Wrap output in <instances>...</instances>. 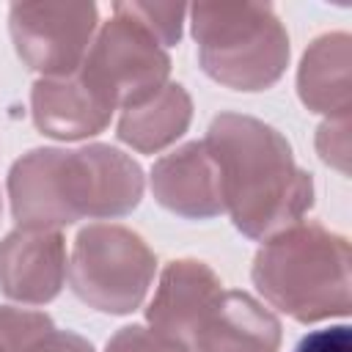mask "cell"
Returning <instances> with one entry per match:
<instances>
[{
	"instance_id": "obj_1",
	"label": "cell",
	"mask_w": 352,
	"mask_h": 352,
	"mask_svg": "<svg viewBox=\"0 0 352 352\" xmlns=\"http://www.w3.org/2000/svg\"><path fill=\"white\" fill-rule=\"evenodd\" d=\"M204 146L217 168L223 212L250 239H270L302 220L314 204V179L292 154L289 140L270 124L220 113Z\"/></svg>"
},
{
	"instance_id": "obj_2",
	"label": "cell",
	"mask_w": 352,
	"mask_h": 352,
	"mask_svg": "<svg viewBox=\"0 0 352 352\" xmlns=\"http://www.w3.org/2000/svg\"><path fill=\"white\" fill-rule=\"evenodd\" d=\"M16 228L60 231L82 217L129 214L143 198L140 165L104 143L82 148H33L8 170Z\"/></svg>"
},
{
	"instance_id": "obj_3",
	"label": "cell",
	"mask_w": 352,
	"mask_h": 352,
	"mask_svg": "<svg viewBox=\"0 0 352 352\" xmlns=\"http://www.w3.org/2000/svg\"><path fill=\"white\" fill-rule=\"evenodd\" d=\"M250 275L264 300L297 322L349 314V242L319 223L264 239Z\"/></svg>"
},
{
	"instance_id": "obj_4",
	"label": "cell",
	"mask_w": 352,
	"mask_h": 352,
	"mask_svg": "<svg viewBox=\"0 0 352 352\" xmlns=\"http://www.w3.org/2000/svg\"><path fill=\"white\" fill-rule=\"evenodd\" d=\"M192 38L201 69L234 91H264L289 63V36L270 3H195Z\"/></svg>"
},
{
	"instance_id": "obj_5",
	"label": "cell",
	"mask_w": 352,
	"mask_h": 352,
	"mask_svg": "<svg viewBox=\"0 0 352 352\" xmlns=\"http://www.w3.org/2000/svg\"><path fill=\"white\" fill-rule=\"evenodd\" d=\"M157 258L140 234L96 223L85 226L72 248L69 283L72 292L94 311L132 314L154 278Z\"/></svg>"
},
{
	"instance_id": "obj_6",
	"label": "cell",
	"mask_w": 352,
	"mask_h": 352,
	"mask_svg": "<svg viewBox=\"0 0 352 352\" xmlns=\"http://www.w3.org/2000/svg\"><path fill=\"white\" fill-rule=\"evenodd\" d=\"M80 69L116 107H129L168 82L170 58L143 25L113 8V19L96 30Z\"/></svg>"
},
{
	"instance_id": "obj_7",
	"label": "cell",
	"mask_w": 352,
	"mask_h": 352,
	"mask_svg": "<svg viewBox=\"0 0 352 352\" xmlns=\"http://www.w3.org/2000/svg\"><path fill=\"white\" fill-rule=\"evenodd\" d=\"M94 3H14L8 30L22 63L41 77H63L80 69L96 36Z\"/></svg>"
},
{
	"instance_id": "obj_8",
	"label": "cell",
	"mask_w": 352,
	"mask_h": 352,
	"mask_svg": "<svg viewBox=\"0 0 352 352\" xmlns=\"http://www.w3.org/2000/svg\"><path fill=\"white\" fill-rule=\"evenodd\" d=\"M116 102L82 72L38 77L30 91V113L38 132L58 140H82L110 124Z\"/></svg>"
},
{
	"instance_id": "obj_9",
	"label": "cell",
	"mask_w": 352,
	"mask_h": 352,
	"mask_svg": "<svg viewBox=\"0 0 352 352\" xmlns=\"http://www.w3.org/2000/svg\"><path fill=\"white\" fill-rule=\"evenodd\" d=\"M66 278V245L60 231L16 228L0 242V292L25 305L58 297Z\"/></svg>"
},
{
	"instance_id": "obj_10",
	"label": "cell",
	"mask_w": 352,
	"mask_h": 352,
	"mask_svg": "<svg viewBox=\"0 0 352 352\" xmlns=\"http://www.w3.org/2000/svg\"><path fill=\"white\" fill-rule=\"evenodd\" d=\"M220 286L223 283L209 264L198 258H176L165 264L157 292L146 308V319L154 330L190 344L192 333L223 292Z\"/></svg>"
},
{
	"instance_id": "obj_11",
	"label": "cell",
	"mask_w": 352,
	"mask_h": 352,
	"mask_svg": "<svg viewBox=\"0 0 352 352\" xmlns=\"http://www.w3.org/2000/svg\"><path fill=\"white\" fill-rule=\"evenodd\" d=\"M280 322L248 292H220L190 338L192 352H278Z\"/></svg>"
},
{
	"instance_id": "obj_12",
	"label": "cell",
	"mask_w": 352,
	"mask_h": 352,
	"mask_svg": "<svg viewBox=\"0 0 352 352\" xmlns=\"http://www.w3.org/2000/svg\"><path fill=\"white\" fill-rule=\"evenodd\" d=\"M151 190L157 204L179 217L206 220L223 212L217 168L204 140L160 157L151 168Z\"/></svg>"
},
{
	"instance_id": "obj_13",
	"label": "cell",
	"mask_w": 352,
	"mask_h": 352,
	"mask_svg": "<svg viewBox=\"0 0 352 352\" xmlns=\"http://www.w3.org/2000/svg\"><path fill=\"white\" fill-rule=\"evenodd\" d=\"M349 36L324 33L302 55L297 72V94L302 104L327 118H349Z\"/></svg>"
},
{
	"instance_id": "obj_14",
	"label": "cell",
	"mask_w": 352,
	"mask_h": 352,
	"mask_svg": "<svg viewBox=\"0 0 352 352\" xmlns=\"http://www.w3.org/2000/svg\"><path fill=\"white\" fill-rule=\"evenodd\" d=\"M192 118V99L179 82H165L151 96L121 107L118 138L135 151L154 154L182 138Z\"/></svg>"
},
{
	"instance_id": "obj_15",
	"label": "cell",
	"mask_w": 352,
	"mask_h": 352,
	"mask_svg": "<svg viewBox=\"0 0 352 352\" xmlns=\"http://www.w3.org/2000/svg\"><path fill=\"white\" fill-rule=\"evenodd\" d=\"M116 11L132 16L138 25H143L162 47H170L182 36V22L187 8L182 3H116Z\"/></svg>"
},
{
	"instance_id": "obj_16",
	"label": "cell",
	"mask_w": 352,
	"mask_h": 352,
	"mask_svg": "<svg viewBox=\"0 0 352 352\" xmlns=\"http://www.w3.org/2000/svg\"><path fill=\"white\" fill-rule=\"evenodd\" d=\"M104 352H192V349H190V344H184L173 336H165L154 327L126 324L107 341Z\"/></svg>"
},
{
	"instance_id": "obj_17",
	"label": "cell",
	"mask_w": 352,
	"mask_h": 352,
	"mask_svg": "<svg viewBox=\"0 0 352 352\" xmlns=\"http://www.w3.org/2000/svg\"><path fill=\"white\" fill-rule=\"evenodd\" d=\"M316 151L327 165L346 173L349 170V118H327L319 126Z\"/></svg>"
},
{
	"instance_id": "obj_18",
	"label": "cell",
	"mask_w": 352,
	"mask_h": 352,
	"mask_svg": "<svg viewBox=\"0 0 352 352\" xmlns=\"http://www.w3.org/2000/svg\"><path fill=\"white\" fill-rule=\"evenodd\" d=\"M14 352H94V346L72 330H58L55 324H47L44 330L22 341Z\"/></svg>"
},
{
	"instance_id": "obj_19",
	"label": "cell",
	"mask_w": 352,
	"mask_h": 352,
	"mask_svg": "<svg viewBox=\"0 0 352 352\" xmlns=\"http://www.w3.org/2000/svg\"><path fill=\"white\" fill-rule=\"evenodd\" d=\"M294 352H352V333L346 324L314 330L305 338H300Z\"/></svg>"
},
{
	"instance_id": "obj_20",
	"label": "cell",
	"mask_w": 352,
	"mask_h": 352,
	"mask_svg": "<svg viewBox=\"0 0 352 352\" xmlns=\"http://www.w3.org/2000/svg\"><path fill=\"white\" fill-rule=\"evenodd\" d=\"M0 352H8V349H6V344H3V341H0Z\"/></svg>"
},
{
	"instance_id": "obj_21",
	"label": "cell",
	"mask_w": 352,
	"mask_h": 352,
	"mask_svg": "<svg viewBox=\"0 0 352 352\" xmlns=\"http://www.w3.org/2000/svg\"><path fill=\"white\" fill-rule=\"evenodd\" d=\"M0 209H3V201H0Z\"/></svg>"
}]
</instances>
